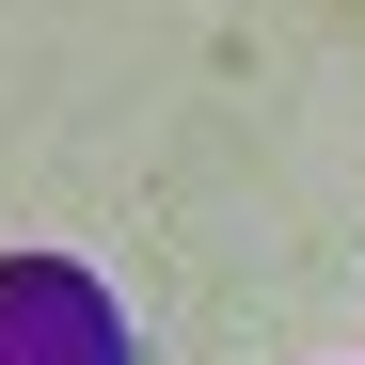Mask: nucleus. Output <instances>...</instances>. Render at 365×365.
<instances>
[{
    "mask_svg": "<svg viewBox=\"0 0 365 365\" xmlns=\"http://www.w3.org/2000/svg\"><path fill=\"white\" fill-rule=\"evenodd\" d=\"M0 365H128L111 286L64 270V255H16V270H0Z\"/></svg>",
    "mask_w": 365,
    "mask_h": 365,
    "instance_id": "1",
    "label": "nucleus"
}]
</instances>
